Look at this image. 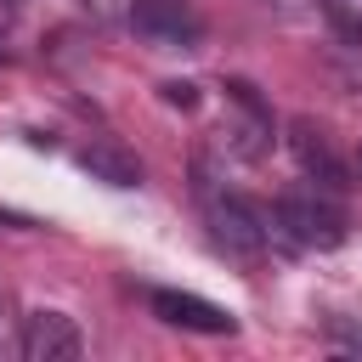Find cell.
<instances>
[{
	"mask_svg": "<svg viewBox=\"0 0 362 362\" xmlns=\"http://www.w3.org/2000/svg\"><path fill=\"white\" fill-rule=\"evenodd\" d=\"M260 11H272V17H311V11H322V0H255Z\"/></svg>",
	"mask_w": 362,
	"mask_h": 362,
	"instance_id": "12",
	"label": "cell"
},
{
	"mask_svg": "<svg viewBox=\"0 0 362 362\" xmlns=\"http://www.w3.org/2000/svg\"><path fill=\"white\" fill-rule=\"evenodd\" d=\"M130 28L158 51L198 45V6L192 0H130Z\"/></svg>",
	"mask_w": 362,
	"mask_h": 362,
	"instance_id": "4",
	"label": "cell"
},
{
	"mask_svg": "<svg viewBox=\"0 0 362 362\" xmlns=\"http://www.w3.org/2000/svg\"><path fill=\"white\" fill-rule=\"evenodd\" d=\"M153 317L170 322V328H187V334H238V317L215 300H198V294H181V288H153L147 294Z\"/></svg>",
	"mask_w": 362,
	"mask_h": 362,
	"instance_id": "7",
	"label": "cell"
},
{
	"mask_svg": "<svg viewBox=\"0 0 362 362\" xmlns=\"http://www.w3.org/2000/svg\"><path fill=\"white\" fill-rule=\"evenodd\" d=\"M23 362H74L85 356V334L68 311H23Z\"/></svg>",
	"mask_w": 362,
	"mask_h": 362,
	"instance_id": "6",
	"label": "cell"
},
{
	"mask_svg": "<svg viewBox=\"0 0 362 362\" xmlns=\"http://www.w3.org/2000/svg\"><path fill=\"white\" fill-rule=\"evenodd\" d=\"M322 17L345 45H362V0H322Z\"/></svg>",
	"mask_w": 362,
	"mask_h": 362,
	"instance_id": "9",
	"label": "cell"
},
{
	"mask_svg": "<svg viewBox=\"0 0 362 362\" xmlns=\"http://www.w3.org/2000/svg\"><path fill=\"white\" fill-rule=\"evenodd\" d=\"M328 334H334V345H345V351H362V328H356V322L334 317V322H328Z\"/></svg>",
	"mask_w": 362,
	"mask_h": 362,
	"instance_id": "13",
	"label": "cell"
},
{
	"mask_svg": "<svg viewBox=\"0 0 362 362\" xmlns=\"http://www.w3.org/2000/svg\"><path fill=\"white\" fill-rule=\"evenodd\" d=\"M23 345V311H17V294L0 283V356H11Z\"/></svg>",
	"mask_w": 362,
	"mask_h": 362,
	"instance_id": "10",
	"label": "cell"
},
{
	"mask_svg": "<svg viewBox=\"0 0 362 362\" xmlns=\"http://www.w3.org/2000/svg\"><path fill=\"white\" fill-rule=\"evenodd\" d=\"M158 96H164L170 107H181V113H187V107H198V85H187V79H164V85H158Z\"/></svg>",
	"mask_w": 362,
	"mask_h": 362,
	"instance_id": "11",
	"label": "cell"
},
{
	"mask_svg": "<svg viewBox=\"0 0 362 362\" xmlns=\"http://www.w3.org/2000/svg\"><path fill=\"white\" fill-rule=\"evenodd\" d=\"M79 170H85L90 181H107V187H141V175H147L141 158H136L124 141H107V136L79 153Z\"/></svg>",
	"mask_w": 362,
	"mask_h": 362,
	"instance_id": "8",
	"label": "cell"
},
{
	"mask_svg": "<svg viewBox=\"0 0 362 362\" xmlns=\"http://www.w3.org/2000/svg\"><path fill=\"white\" fill-rule=\"evenodd\" d=\"M221 147L243 164L272 153V107L249 79H226V119H221Z\"/></svg>",
	"mask_w": 362,
	"mask_h": 362,
	"instance_id": "3",
	"label": "cell"
},
{
	"mask_svg": "<svg viewBox=\"0 0 362 362\" xmlns=\"http://www.w3.org/2000/svg\"><path fill=\"white\" fill-rule=\"evenodd\" d=\"M288 153H294V164H300L305 181H317L328 192H345L351 187V164L334 153V141H328V130L317 119H294L288 124Z\"/></svg>",
	"mask_w": 362,
	"mask_h": 362,
	"instance_id": "5",
	"label": "cell"
},
{
	"mask_svg": "<svg viewBox=\"0 0 362 362\" xmlns=\"http://www.w3.org/2000/svg\"><path fill=\"white\" fill-rule=\"evenodd\" d=\"M272 238H283L288 249H339L345 243V209L328 187L317 181H300V187H283L277 204H272Z\"/></svg>",
	"mask_w": 362,
	"mask_h": 362,
	"instance_id": "2",
	"label": "cell"
},
{
	"mask_svg": "<svg viewBox=\"0 0 362 362\" xmlns=\"http://www.w3.org/2000/svg\"><path fill=\"white\" fill-rule=\"evenodd\" d=\"M192 192H198V209H204L209 238H215L226 255H238V260L266 255V243H272V215H266L260 204H249L238 187H226V181L209 170L204 153L192 158Z\"/></svg>",
	"mask_w": 362,
	"mask_h": 362,
	"instance_id": "1",
	"label": "cell"
}]
</instances>
